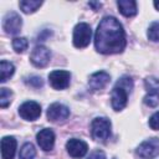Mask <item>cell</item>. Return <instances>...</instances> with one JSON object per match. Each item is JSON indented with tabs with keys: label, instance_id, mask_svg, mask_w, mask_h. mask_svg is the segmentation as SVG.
Segmentation results:
<instances>
[{
	"label": "cell",
	"instance_id": "1",
	"mask_svg": "<svg viewBox=\"0 0 159 159\" xmlns=\"http://www.w3.org/2000/svg\"><path fill=\"white\" fill-rule=\"evenodd\" d=\"M127 45L125 32L122 24L113 16H104L94 34V47L99 53H120Z\"/></svg>",
	"mask_w": 159,
	"mask_h": 159
},
{
	"label": "cell",
	"instance_id": "2",
	"mask_svg": "<svg viewBox=\"0 0 159 159\" xmlns=\"http://www.w3.org/2000/svg\"><path fill=\"white\" fill-rule=\"evenodd\" d=\"M133 89V80L129 76L120 77L114 84L111 92V103L112 108L116 112L122 111L128 102V94H130Z\"/></svg>",
	"mask_w": 159,
	"mask_h": 159
},
{
	"label": "cell",
	"instance_id": "3",
	"mask_svg": "<svg viewBox=\"0 0 159 159\" xmlns=\"http://www.w3.org/2000/svg\"><path fill=\"white\" fill-rule=\"evenodd\" d=\"M111 122L104 117H97L91 123L92 138L97 142H106L111 135Z\"/></svg>",
	"mask_w": 159,
	"mask_h": 159
},
{
	"label": "cell",
	"instance_id": "4",
	"mask_svg": "<svg viewBox=\"0 0 159 159\" xmlns=\"http://www.w3.org/2000/svg\"><path fill=\"white\" fill-rule=\"evenodd\" d=\"M92 39V30L91 26L86 22H80L73 29V45L77 48H84L89 45Z\"/></svg>",
	"mask_w": 159,
	"mask_h": 159
},
{
	"label": "cell",
	"instance_id": "5",
	"mask_svg": "<svg viewBox=\"0 0 159 159\" xmlns=\"http://www.w3.org/2000/svg\"><path fill=\"white\" fill-rule=\"evenodd\" d=\"M137 154L143 159H153L159 155V138L153 137L140 143L137 148Z\"/></svg>",
	"mask_w": 159,
	"mask_h": 159
},
{
	"label": "cell",
	"instance_id": "6",
	"mask_svg": "<svg viewBox=\"0 0 159 159\" xmlns=\"http://www.w3.org/2000/svg\"><path fill=\"white\" fill-rule=\"evenodd\" d=\"M22 27V19L15 11H9L2 19V29L9 35H16Z\"/></svg>",
	"mask_w": 159,
	"mask_h": 159
},
{
	"label": "cell",
	"instance_id": "7",
	"mask_svg": "<svg viewBox=\"0 0 159 159\" xmlns=\"http://www.w3.org/2000/svg\"><path fill=\"white\" fill-rule=\"evenodd\" d=\"M71 81V73L68 71L63 70H56L50 72L48 75V82L52 88L55 89H65L70 86Z\"/></svg>",
	"mask_w": 159,
	"mask_h": 159
},
{
	"label": "cell",
	"instance_id": "8",
	"mask_svg": "<svg viewBox=\"0 0 159 159\" xmlns=\"http://www.w3.org/2000/svg\"><path fill=\"white\" fill-rule=\"evenodd\" d=\"M19 116L25 120H35L41 116V106L35 101H26L20 104Z\"/></svg>",
	"mask_w": 159,
	"mask_h": 159
},
{
	"label": "cell",
	"instance_id": "9",
	"mask_svg": "<svg viewBox=\"0 0 159 159\" xmlns=\"http://www.w3.org/2000/svg\"><path fill=\"white\" fill-rule=\"evenodd\" d=\"M51 58V52L47 47L39 45L36 46L30 55V61L35 67H45Z\"/></svg>",
	"mask_w": 159,
	"mask_h": 159
},
{
	"label": "cell",
	"instance_id": "10",
	"mask_svg": "<svg viewBox=\"0 0 159 159\" xmlns=\"http://www.w3.org/2000/svg\"><path fill=\"white\" fill-rule=\"evenodd\" d=\"M46 114H47V119L48 120H51V122H60V120H65V119L68 118L70 109L65 104L55 102V103L48 106Z\"/></svg>",
	"mask_w": 159,
	"mask_h": 159
},
{
	"label": "cell",
	"instance_id": "11",
	"mask_svg": "<svg viewBox=\"0 0 159 159\" xmlns=\"http://www.w3.org/2000/svg\"><path fill=\"white\" fill-rule=\"evenodd\" d=\"M66 150L72 158H82L87 154L88 145L86 142H83L81 139L71 138L66 143Z\"/></svg>",
	"mask_w": 159,
	"mask_h": 159
},
{
	"label": "cell",
	"instance_id": "12",
	"mask_svg": "<svg viewBox=\"0 0 159 159\" xmlns=\"http://www.w3.org/2000/svg\"><path fill=\"white\" fill-rule=\"evenodd\" d=\"M36 140L42 150L50 152L53 149V145H55V133L50 128H43L37 133Z\"/></svg>",
	"mask_w": 159,
	"mask_h": 159
},
{
	"label": "cell",
	"instance_id": "13",
	"mask_svg": "<svg viewBox=\"0 0 159 159\" xmlns=\"http://www.w3.org/2000/svg\"><path fill=\"white\" fill-rule=\"evenodd\" d=\"M111 81V76L104 72V71H98V72H94L89 76L88 78V86L92 91H99L102 88H104L108 82Z\"/></svg>",
	"mask_w": 159,
	"mask_h": 159
},
{
	"label": "cell",
	"instance_id": "14",
	"mask_svg": "<svg viewBox=\"0 0 159 159\" xmlns=\"http://www.w3.org/2000/svg\"><path fill=\"white\" fill-rule=\"evenodd\" d=\"M16 152V139L14 137H4L1 139L2 159H12Z\"/></svg>",
	"mask_w": 159,
	"mask_h": 159
},
{
	"label": "cell",
	"instance_id": "15",
	"mask_svg": "<svg viewBox=\"0 0 159 159\" xmlns=\"http://www.w3.org/2000/svg\"><path fill=\"white\" fill-rule=\"evenodd\" d=\"M117 6L119 9V12L125 17H132L137 15V2L134 0H119L117 1Z\"/></svg>",
	"mask_w": 159,
	"mask_h": 159
},
{
	"label": "cell",
	"instance_id": "16",
	"mask_svg": "<svg viewBox=\"0 0 159 159\" xmlns=\"http://www.w3.org/2000/svg\"><path fill=\"white\" fill-rule=\"evenodd\" d=\"M14 72H15V66H14L11 62H9V61H6V60H2V61L0 62V73H1L0 81H1L2 83L6 82V81L14 75Z\"/></svg>",
	"mask_w": 159,
	"mask_h": 159
},
{
	"label": "cell",
	"instance_id": "17",
	"mask_svg": "<svg viewBox=\"0 0 159 159\" xmlns=\"http://www.w3.org/2000/svg\"><path fill=\"white\" fill-rule=\"evenodd\" d=\"M19 5H20V9L22 12L32 14L42 5V1H40V0H22V1H20Z\"/></svg>",
	"mask_w": 159,
	"mask_h": 159
},
{
	"label": "cell",
	"instance_id": "18",
	"mask_svg": "<svg viewBox=\"0 0 159 159\" xmlns=\"http://www.w3.org/2000/svg\"><path fill=\"white\" fill-rule=\"evenodd\" d=\"M36 155V149L32 143H25L19 153V159H34Z\"/></svg>",
	"mask_w": 159,
	"mask_h": 159
},
{
	"label": "cell",
	"instance_id": "19",
	"mask_svg": "<svg viewBox=\"0 0 159 159\" xmlns=\"http://www.w3.org/2000/svg\"><path fill=\"white\" fill-rule=\"evenodd\" d=\"M144 87L147 89V93H154L159 92V78L154 76H149L144 80Z\"/></svg>",
	"mask_w": 159,
	"mask_h": 159
},
{
	"label": "cell",
	"instance_id": "20",
	"mask_svg": "<svg viewBox=\"0 0 159 159\" xmlns=\"http://www.w3.org/2000/svg\"><path fill=\"white\" fill-rule=\"evenodd\" d=\"M29 47V42L26 37H15L12 40V48L17 53H24Z\"/></svg>",
	"mask_w": 159,
	"mask_h": 159
},
{
	"label": "cell",
	"instance_id": "21",
	"mask_svg": "<svg viewBox=\"0 0 159 159\" xmlns=\"http://www.w3.org/2000/svg\"><path fill=\"white\" fill-rule=\"evenodd\" d=\"M11 98H12V92L9 89V88H0V107L1 108H5L10 104L11 102Z\"/></svg>",
	"mask_w": 159,
	"mask_h": 159
},
{
	"label": "cell",
	"instance_id": "22",
	"mask_svg": "<svg viewBox=\"0 0 159 159\" xmlns=\"http://www.w3.org/2000/svg\"><path fill=\"white\" fill-rule=\"evenodd\" d=\"M147 36L150 41H159V21H155V22H152L148 27V32H147Z\"/></svg>",
	"mask_w": 159,
	"mask_h": 159
},
{
	"label": "cell",
	"instance_id": "23",
	"mask_svg": "<svg viewBox=\"0 0 159 159\" xmlns=\"http://www.w3.org/2000/svg\"><path fill=\"white\" fill-rule=\"evenodd\" d=\"M144 103L149 107H157L159 104V92L147 93V96L144 97Z\"/></svg>",
	"mask_w": 159,
	"mask_h": 159
},
{
	"label": "cell",
	"instance_id": "24",
	"mask_svg": "<svg viewBox=\"0 0 159 159\" xmlns=\"http://www.w3.org/2000/svg\"><path fill=\"white\" fill-rule=\"evenodd\" d=\"M148 124H149V127H150L152 129L159 130V111L155 112V113H153V114L150 116Z\"/></svg>",
	"mask_w": 159,
	"mask_h": 159
},
{
	"label": "cell",
	"instance_id": "25",
	"mask_svg": "<svg viewBox=\"0 0 159 159\" xmlns=\"http://www.w3.org/2000/svg\"><path fill=\"white\" fill-rule=\"evenodd\" d=\"M27 82V84H30V86H32V87H42V84H43V81H42V78L41 77H39V76H31L30 78H29V81H26Z\"/></svg>",
	"mask_w": 159,
	"mask_h": 159
},
{
	"label": "cell",
	"instance_id": "26",
	"mask_svg": "<svg viewBox=\"0 0 159 159\" xmlns=\"http://www.w3.org/2000/svg\"><path fill=\"white\" fill-rule=\"evenodd\" d=\"M87 159H106V154H104L102 150L97 149V150H93V152L87 157Z\"/></svg>",
	"mask_w": 159,
	"mask_h": 159
},
{
	"label": "cell",
	"instance_id": "27",
	"mask_svg": "<svg viewBox=\"0 0 159 159\" xmlns=\"http://www.w3.org/2000/svg\"><path fill=\"white\" fill-rule=\"evenodd\" d=\"M88 5L92 6L94 10H98L101 7V2H93V1H91V2H88Z\"/></svg>",
	"mask_w": 159,
	"mask_h": 159
},
{
	"label": "cell",
	"instance_id": "28",
	"mask_svg": "<svg viewBox=\"0 0 159 159\" xmlns=\"http://www.w3.org/2000/svg\"><path fill=\"white\" fill-rule=\"evenodd\" d=\"M154 7L159 11V1H154Z\"/></svg>",
	"mask_w": 159,
	"mask_h": 159
}]
</instances>
